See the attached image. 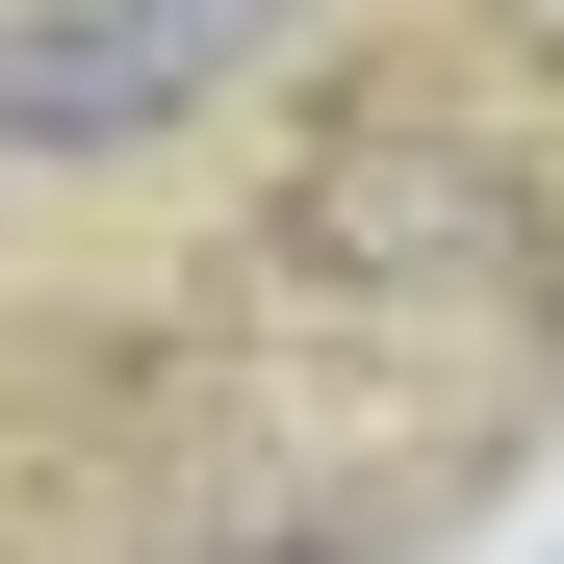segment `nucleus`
<instances>
[{
	"label": "nucleus",
	"instance_id": "obj_1",
	"mask_svg": "<svg viewBox=\"0 0 564 564\" xmlns=\"http://www.w3.org/2000/svg\"><path fill=\"white\" fill-rule=\"evenodd\" d=\"M282 52V0H0V154H129Z\"/></svg>",
	"mask_w": 564,
	"mask_h": 564
},
{
	"label": "nucleus",
	"instance_id": "obj_2",
	"mask_svg": "<svg viewBox=\"0 0 564 564\" xmlns=\"http://www.w3.org/2000/svg\"><path fill=\"white\" fill-rule=\"evenodd\" d=\"M539 26H564V0H539Z\"/></svg>",
	"mask_w": 564,
	"mask_h": 564
}]
</instances>
